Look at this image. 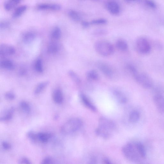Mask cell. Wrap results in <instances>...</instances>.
I'll use <instances>...</instances> for the list:
<instances>
[{
  "label": "cell",
  "instance_id": "cell-1",
  "mask_svg": "<svg viewBox=\"0 0 164 164\" xmlns=\"http://www.w3.org/2000/svg\"><path fill=\"white\" fill-rule=\"evenodd\" d=\"M94 48L99 54L104 57L111 56L115 51L113 45L110 42L105 40L96 42L94 45Z\"/></svg>",
  "mask_w": 164,
  "mask_h": 164
},
{
  "label": "cell",
  "instance_id": "cell-2",
  "mask_svg": "<svg viewBox=\"0 0 164 164\" xmlns=\"http://www.w3.org/2000/svg\"><path fill=\"white\" fill-rule=\"evenodd\" d=\"M83 124L82 120L80 118H74L69 120L62 126V132L65 134L73 133L81 128Z\"/></svg>",
  "mask_w": 164,
  "mask_h": 164
},
{
  "label": "cell",
  "instance_id": "cell-3",
  "mask_svg": "<svg viewBox=\"0 0 164 164\" xmlns=\"http://www.w3.org/2000/svg\"><path fill=\"white\" fill-rule=\"evenodd\" d=\"M135 47L137 52L143 55L149 54L152 46L149 40L146 38L141 37L138 38L135 42Z\"/></svg>",
  "mask_w": 164,
  "mask_h": 164
},
{
  "label": "cell",
  "instance_id": "cell-4",
  "mask_svg": "<svg viewBox=\"0 0 164 164\" xmlns=\"http://www.w3.org/2000/svg\"><path fill=\"white\" fill-rule=\"evenodd\" d=\"M122 151L125 157L132 161H137L140 156L137 150L135 145L129 143L125 145L123 147Z\"/></svg>",
  "mask_w": 164,
  "mask_h": 164
},
{
  "label": "cell",
  "instance_id": "cell-5",
  "mask_svg": "<svg viewBox=\"0 0 164 164\" xmlns=\"http://www.w3.org/2000/svg\"><path fill=\"white\" fill-rule=\"evenodd\" d=\"M134 78L136 82L144 88L150 89L153 87V81L148 74L144 73L138 74Z\"/></svg>",
  "mask_w": 164,
  "mask_h": 164
},
{
  "label": "cell",
  "instance_id": "cell-6",
  "mask_svg": "<svg viewBox=\"0 0 164 164\" xmlns=\"http://www.w3.org/2000/svg\"><path fill=\"white\" fill-rule=\"evenodd\" d=\"M99 127L111 133L116 128L115 123L113 120L105 117H101L99 120Z\"/></svg>",
  "mask_w": 164,
  "mask_h": 164
},
{
  "label": "cell",
  "instance_id": "cell-7",
  "mask_svg": "<svg viewBox=\"0 0 164 164\" xmlns=\"http://www.w3.org/2000/svg\"><path fill=\"white\" fill-rule=\"evenodd\" d=\"M97 66L99 70L105 76L110 78H111L114 75L113 69L106 63L99 61L97 63Z\"/></svg>",
  "mask_w": 164,
  "mask_h": 164
},
{
  "label": "cell",
  "instance_id": "cell-8",
  "mask_svg": "<svg viewBox=\"0 0 164 164\" xmlns=\"http://www.w3.org/2000/svg\"><path fill=\"white\" fill-rule=\"evenodd\" d=\"M106 6L107 10L112 15H117L120 12V5L119 3L116 1H108L106 3Z\"/></svg>",
  "mask_w": 164,
  "mask_h": 164
},
{
  "label": "cell",
  "instance_id": "cell-9",
  "mask_svg": "<svg viewBox=\"0 0 164 164\" xmlns=\"http://www.w3.org/2000/svg\"><path fill=\"white\" fill-rule=\"evenodd\" d=\"M153 101L156 108L161 114L164 113V97L162 95L158 94L153 96Z\"/></svg>",
  "mask_w": 164,
  "mask_h": 164
},
{
  "label": "cell",
  "instance_id": "cell-10",
  "mask_svg": "<svg viewBox=\"0 0 164 164\" xmlns=\"http://www.w3.org/2000/svg\"><path fill=\"white\" fill-rule=\"evenodd\" d=\"M15 50L12 46L6 44H2L0 45V56L5 57L14 54Z\"/></svg>",
  "mask_w": 164,
  "mask_h": 164
},
{
  "label": "cell",
  "instance_id": "cell-11",
  "mask_svg": "<svg viewBox=\"0 0 164 164\" xmlns=\"http://www.w3.org/2000/svg\"><path fill=\"white\" fill-rule=\"evenodd\" d=\"M51 137V135L48 133L44 132L36 133L33 141H38L42 143H45L49 141Z\"/></svg>",
  "mask_w": 164,
  "mask_h": 164
},
{
  "label": "cell",
  "instance_id": "cell-12",
  "mask_svg": "<svg viewBox=\"0 0 164 164\" xmlns=\"http://www.w3.org/2000/svg\"><path fill=\"white\" fill-rule=\"evenodd\" d=\"M81 100L85 106L93 111H96L97 108L88 97L85 94L81 93L80 95Z\"/></svg>",
  "mask_w": 164,
  "mask_h": 164
},
{
  "label": "cell",
  "instance_id": "cell-13",
  "mask_svg": "<svg viewBox=\"0 0 164 164\" xmlns=\"http://www.w3.org/2000/svg\"><path fill=\"white\" fill-rule=\"evenodd\" d=\"M61 5L55 3H42L39 4L37 6L38 9L41 10H58L61 9Z\"/></svg>",
  "mask_w": 164,
  "mask_h": 164
},
{
  "label": "cell",
  "instance_id": "cell-14",
  "mask_svg": "<svg viewBox=\"0 0 164 164\" xmlns=\"http://www.w3.org/2000/svg\"><path fill=\"white\" fill-rule=\"evenodd\" d=\"M114 98L119 103H125L127 101L125 95L121 91L118 90H115L113 92Z\"/></svg>",
  "mask_w": 164,
  "mask_h": 164
},
{
  "label": "cell",
  "instance_id": "cell-15",
  "mask_svg": "<svg viewBox=\"0 0 164 164\" xmlns=\"http://www.w3.org/2000/svg\"><path fill=\"white\" fill-rule=\"evenodd\" d=\"M0 66L9 70H13L15 68V65L13 62L11 60L8 59L1 60L0 61Z\"/></svg>",
  "mask_w": 164,
  "mask_h": 164
},
{
  "label": "cell",
  "instance_id": "cell-16",
  "mask_svg": "<svg viewBox=\"0 0 164 164\" xmlns=\"http://www.w3.org/2000/svg\"><path fill=\"white\" fill-rule=\"evenodd\" d=\"M116 46L117 49L121 51L125 52L128 49V45L127 42L122 38L116 40Z\"/></svg>",
  "mask_w": 164,
  "mask_h": 164
},
{
  "label": "cell",
  "instance_id": "cell-17",
  "mask_svg": "<svg viewBox=\"0 0 164 164\" xmlns=\"http://www.w3.org/2000/svg\"><path fill=\"white\" fill-rule=\"evenodd\" d=\"M36 38V34L32 32H26L22 36V39L25 44H29Z\"/></svg>",
  "mask_w": 164,
  "mask_h": 164
},
{
  "label": "cell",
  "instance_id": "cell-18",
  "mask_svg": "<svg viewBox=\"0 0 164 164\" xmlns=\"http://www.w3.org/2000/svg\"><path fill=\"white\" fill-rule=\"evenodd\" d=\"M53 99L54 102L57 104H60L63 101V96L62 91L59 89L54 90L53 95Z\"/></svg>",
  "mask_w": 164,
  "mask_h": 164
},
{
  "label": "cell",
  "instance_id": "cell-19",
  "mask_svg": "<svg viewBox=\"0 0 164 164\" xmlns=\"http://www.w3.org/2000/svg\"><path fill=\"white\" fill-rule=\"evenodd\" d=\"M59 48V45L57 43L55 42H51L49 43L48 46L47 52L50 54H56L58 53Z\"/></svg>",
  "mask_w": 164,
  "mask_h": 164
},
{
  "label": "cell",
  "instance_id": "cell-20",
  "mask_svg": "<svg viewBox=\"0 0 164 164\" xmlns=\"http://www.w3.org/2000/svg\"><path fill=\"white\" fill-rule=\"evenodd\" d=\"M140 116V114L139 111L137 110H133L129 114V121L132 123H135L139 120Z\"/></svg>",
  "mask_w": 164,
  "mask_h": 164
},
{
  "label": "cell",
  "instance_id": "cell-21",
  "mask_svg": "<svg viewBox=\"0 0 164 164\" xmlns=\"http://www.w3.org/2000/svg\"><path fill=\"white\" fill-rule=\"evenodd\" d=\"M14 110L15 109L13 107H11L7 110L5 113L1 117L0 119L1 121H6L11 119L14 113Z\"/></svg>",
  "mask_w": 164,
  "mask_h": 164
},
{
  "label": "cell",
  "instance_id": "cell-22",
  "mask_svg": "<svg viewBox=\"0 0 164 164\" xmlns=\"http://www.w3.org/2000/svg\"><path fill=\"white\" fill-rule=\"evenodd\" d=\"M68 14L70 18L74 21L77 22L81 21V15L77 11L74 10H70L68 11Z\"/></svg>",
  "mask_w": 164,
  "mask_h": 164
},
{
  "label": "cell",
  "instance_id": "cell-23",
  "mask_svg": "<svg viewBox=\"0 0 164 164\" xmlns=\"http://www.w3.org/2000/svg\"><path fill=\"white\" fill-rule=\"evenodd\" d=\"M135 145L137 150L140 157L143 158H145L146 157V153L143 144L140 142H138Z\"/></svg>",
  "mask_w": 164,
  "mask_h": 164
},
{
  "label": "cell",
  "instance_id": "cell-24",
  "mask_svg": "<svg viewBox=\"0 0 164 164\" xmlns=\"http://www.w3.org/2000/svg\"><path fill=\"white\" fill-rule=\"evenodd\" d=\"M20 2V0H10L7 1L4 4L5 9L6 11H10L18 4Z\"/></svg>",
  "mask_w": 164,
  "mask_h": 164
},
{
  "label": "cell",
  "instance_id": "cell-25",
  "mask_svg": "<svg viewBox=\"0 0 164 164\" xmlns=\"http://www.w3.org/2000/svg\"><path fill=\"white\" fill-rule=\"evenodd\" d=\"M27 7L26 5H22L17 7L13 12V17L16 18L20 16L27 10Z\"/></svg>",
  "mask_w": 164,
  "mask_h": 164
},
{
  "label": "cell",
  "instance_id": "cell-26",
  "mask_svg": "<svg viewBox=\"0 0 164 164\" xmlns=\"http://www.w3.org/2000/svg\"><path fill=\"white\" fill-rule=\"evenodd\" d=\"M88 79L92 81H96L99 79V75L97 71L92 70L89 71L87 74Z\"/></svg>",
  "mask_w": 164,
  "mask_h": 164
},
{
  "label": "cell",
  "instance_id": "cell-27",
  "mask_svg": "<svg viewBox=\"0 0 164 164\" xmlns=\"http://www.w3.org/2000/svg\"><path fill=\"white\" fill-rule=\"evenodd\" d=\"M108 32V31L107 29L100 28L94 30L92 34L95 36L101 37L107 35Z\"/></svg>",
  "mask_w": 164,
  "mask_h": 164
},
{
  "label": "cell",
  "instance_id": "cell-28",
  "mask_svg": "<svg viewBox=\"0 0 164 164\" xmlns=\"http://www.w3.org/2000/svg\"><path fill=\"white\" fill-rule=\"evenodd\" d=\"M61 31L58 27H55L51 32V37L53 39L57 40L61 37Z\"/></svg>",
  "mask_w": 164,
  "mask_h": 164
},
{
  "label": "cell",
  "instance_id": "cell-29",
  "mask_svg": "<svg viewBox=\"0 0 164 164\" xmlns=\"http://www.w3.org/2000/svg\"><path fill=\"white\" fill-rule=\"evenodd\" d=\"M49 83L48 81L43 82L40 83L34 91V93L36 95L40 93L47 87Z\"/></svg>",
  "mask_w": 164,
  "mask_h": 164
},
{
  "label": "cell",
  "instance_id": "cell-30",
  "mask_svg": "<svg viewBox=\"0 0 164 164\" xmlns=\"http://www.w3.org/2000/svg\"><path fill=\"white\" fill-rule=\"evenodd\" d=\"M68 74L72 80L76 84L79 85L81 83L80 77L74 72L70 70L69 71Z\"/></svg>",
  "mask_w": 164,
  "mask_h": 164
},
{
  "label": "cell",
  "instance_id": "cell-31",
  "mask_svg": "<svg viewBox=\"0 0 164 164\" xmlns=\"http://www.w3.org/2000/svg\"><path fill=\"white\" fill-rule=\"evenodd\" d=\"M34 67L37 72L41 73L43 72V67L42 59L39 58H38L35 62Z\"/></svg>",
  "mask_w": 164,
  "mask_h": 164
},
{
  "label": "cell",
  "instance_id": "cell-32",
  "mask_svg": "<svg viewBox=\"0 0 164 164\" xmlns=\"http://www.w3.org/2000/svg\"><path fill=\"white\" fill-rule=\"evenodd\" d=\"M20 106L22 109L25 113L29 114L31 111V107L28 103L25 101H22L20 103Z\"/></svg>",
  "mask_w": 164,
  "mask_h": 164
},
{
  "label": "cell",
  "instance_id": "cell-33",
  "mask_svg": "<svg viewBox=\"0 0 164 164\" xmlns=\"http://www.w3.org/2000/svg\"><path fill=\"white\" fill-rule=\"evenodd\" d=\"M108 21L105 19H94L90 22V24L94 25H102L107 24Z\"/></svg>",
  "mask_w": 164,
  "mask_h": 164
},
{
  "label": "cell",
  "instance_id": "cell-34",
  "mask_svg": "<svg viewBox=\"0 0 164 164\" xmlns=\"http://www.w3.org/2000/svg\"><path fill=\"white\" fill-rule=\"evenodd\" d=\"M126 68L128 72L131 74L134 78L138 74L137 69L135 67L132 65H127L126 66Z\"/></svg>",
  "mask_w": 164,
  "mask_h": 164
},
{
  "label": "cell",
  "instance_id": "cell-35",
  "mask_svg": "<svg viewBox=\"0 0 164 164\" xmlns=\"http://www.w3.org/2000/svg\"><path fill=\"white\" fill-rule=\"evenodd\" d=\"M145 5L152 9H156L157 5L153 2L151 1H145Z\"/></svg>",
  "mask_w": 164,
  "mask_h": 164
},
{
  "label": "cell",
  "instance_id": "cell-36",
  "mask_svg": "<svg viewBox=\"0 0 164 164\" xmlns=\"http://www.w3.org/2000/svg\"><path fill=\"white\" fill-rule=\"evenodd\" d=\"M5 97L6 99L9 100H12L15 98L14 94L12 92H7L5 94Z\"/></svg>",
  "mask_w": 164,
  "mask_h": 164
},
{
  "label": "cell",
  "instance_id": "cell-37",
  "mask_svg": "<svg viewBox=\"0 0 164 164\" xmlns=\"http://www.w3.org/2000/svg\"><path fill=\"white\" fill-rule=\"evenodd\" d=\"M41 164H54L53 161L49 158H46L42 161Z\"/></svg>",
  "mask_w": 164,
  "mask_h": 164
},
{
  "label": "cell",
  "instance_id": "cell-38",
  "mask_svg": "<svg viewBox=\"0 0 164 164\" xmlns=\"http://www.w3.org/2000/svg\"><path fill=\"white\" fill-rule=\"evenodd\" d=\"M2 146L3 149L6 150H9L11 147V144L6 142H3L2 143Z\"/></svg>",
  "mask_w": 164,
  "mask_h": 164
},
{
  "label": "cell",
  "instance_id": "cell-39",
  "mask_svg": "<svg viewBox=\"0 0 164 164\" xmlns=\"http://www.w3.org/2000/svg\"><path fill=\"white\" fill-rule=\"evenodd\" d=\"M9 23L6 21H2L0 23V28L2 29H5L9 26Z\"/></svg>",
  "mask_w": 164,
  "mask_h": 164
},
{
  "label": "cell",
  "instance_id": "cell-40",
  "mask_svg": "<svg viewBox=\"0 0 164 164\" xmlns=\"http://www.w3.org/2000/svg\"><path fill=\"white\" fill-rule=\"evenodd\" d=\"M20 164H32L30 160L26 158H23L20 160L19 162Z\"/></svg>",
  "mask_w": 164,
  "mask_h": 164
},
{
  "label": "cell",
  "instance_id": "cell-41",
  "mask_svg": "<svg viewBox=\"0 0 164 164\" xmlns=\"http://www.w3.org/2000/svg\"><path fill=\"white\" fill-rule=\"evenodd\" d=\"M88 164H98V160L96 157H91L88 162Z\"/></svg>",
  "mask_w": 164,
  "mask_h": 164
},
{
  "label": "cell",
  "instance_id": "cell-42",
  "mask_svg": "<svg viewBox=\"0 0 164 164\" xmlns=\"http://www.w3.org/2000/svg\"><path fill=\"white\" fill-rule=\"evenodd\" d=\"M81 24L82 27L85 28H88L91 24L90 23L85 21H82Z\"/></svg>",
  "mask_w": 164,
  "mask_h": 164
},
{
  "label": "cell",
  "instance_id": "cell-43",
  "mask_svg": "<svg viewBox=\"0 0 164 164\" xmlns=\"http://www.w3.org/2000/svg\"><path fill=\"white\" fill-rule=\"evenodd\" d=\"M104 162L105 164H113L109 160L107 159L104 160Z\"/></svg>",
  "mask_w": 164,
  "mask_h": 164
}]
</instances>
